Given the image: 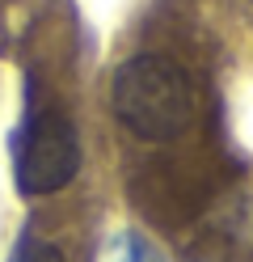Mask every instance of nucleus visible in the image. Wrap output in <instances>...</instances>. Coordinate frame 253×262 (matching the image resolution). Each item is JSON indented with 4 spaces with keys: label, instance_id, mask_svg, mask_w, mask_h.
<instances>
[{
    "label": "nucleus",
    "instance_id": "nucleus-1",
    "mask_svg": "<svg viewBox=\"0 0 253 262\" xmlns=\"http://www.w3.org/2000/svg\"><path fill=\"white\" fill-rule=\"evenodd\" d=\"M114 114L131 136L165 144L194 123L198 93L190 72L169 55H131L110 85Z\"/></svg>",
    "mask_w": 253,
    "mask_h": 262
},
{
    "label": "nucleus",
    "instance_id": "nucleus-2",
    "mask_svg": "<svg viewBox=\"0 0 253 262\" xmlns=\"http://www.w3.org/2000/svg\"><path fill=\"white\" fill-rule=\"evenodd\" d=\"M80 169V136L63 110H34L17 148V190L55 194Z\"/></svg>",
    "mask_w": 253,
    "mask_h": 262
},
{
    "label": "nucleus",
    "instance_id": "nucleus-3",
    "mask_svg": "<svg viewBox=\"0 0 253 262\" xmlns=\"http://www.w3.org/2000/svg\"><path fill=\"white\" fill-rule=\"evenodd\" d=\"M9 262H63V254H59V245H51V241H21Z\"/></svg>",
    "mask_w": 253,
    "mask_h": 262
}]
</instances>
